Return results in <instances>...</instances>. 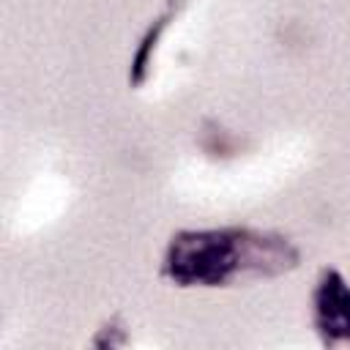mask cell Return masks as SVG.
<instances>
[{
	"label": "cell",
	"instance_id": "obj_1",
	"mask_svg": "<svg viewBox=\"0 0 350 350\" xmlns=\"http://www.w3.org/2000/svg\"><path fill=\"white\" fill-rule=\"evenodd\" d=\"M298 249L276 235L249 227L186 230L178 232L164 254V276L180 287H219L243 273L276 276L295 268Z\"/></svg>",
	"mask_w": 350,
	"mask_h": 350
},
{
	"label": "cell",
	"instance_id": "obj_2",
	"mask_svg": "<svg viewBox=\"0 0 350 350\" xmlns=\"http://www.w3.org/2000/svg\"><path fill=\"white\" fill-rule=\"evenodd\" d=\"M314 328L325 345L350 342V284L339 271L325 268L312 293Z\"/></svg>",
	"mask_w": 350,
	"mask_h": 350
},
{
	"label": "cell",
	"instance_id": "obj_3",
	"mask_svg": "<svg viewBox=\"0 0 350 350\" xmlns=\"http://www.w3.org/2000/svg\"><path fill=\"white\" fill-rule=\"evenodd\" d=\"M172 16V5L156 19V25H153V30L142 38V46L137 49V57H134V68H131V82L134 85H139L142 79H145V71H148V63H150V49L156 46V41H159V36H161V30L167 27V19Z\"/></svg>",
	"mask_w": 350,
	"mask_h": 350
}]
</instances>
